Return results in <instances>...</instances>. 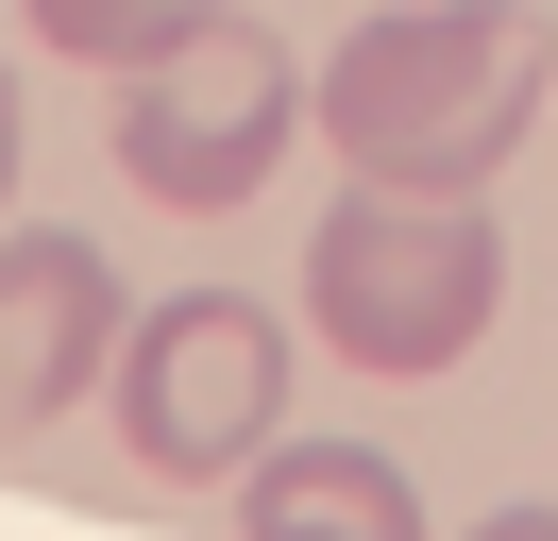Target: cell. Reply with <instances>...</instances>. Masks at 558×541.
<instances>
[{"mask_svg":"<svg viewBox=\"0 0 558 541\" xmlns=\"http://www.w3.org/2000/svg\"><path fill=\"white\" fill-rule=\"evenodd\" d=\"M542 68L524 0H373L322 51V153L355 187H490L542 119Z\"/></svg>","mask_w":558,"mask_h":541,"instance_id":"6da1fadb","label":"cell"},{"mask_svg":"<svg viewBox=\"0 0 558 541\" xmlns=\"http://www.w3.org/2000/svg\"><path fill=\"white\" fill-rule=\"evenodd\" d=\"M508 304V237L474 187H355L305 237V322L355 372H457Z\"/></svg>","mask_w":558,"mask_h":541,"instance_id":"7a4b0ae2","label":"cell"},{"mask_svg":"<svg viewBox=\"0 0 558 541\" xmlns=\"http://www.w3.org/2000/svg\"><path fill=\"white\" fill-rule=\"evenodd\" d=\"M288 135H305V68H288V34H254L238 0H220V17H186L170 51L119 68V169H136L153 203H186V220L254 203Z\"/></svg>","mask_w":558,"mask_h":541,"instance_id":"3957f363","label":"cell"},{"mask_svg":"<svg viewBox=\"0 0 558 541\" xmlns=\"http://www.w3.org/2000/svg\"><path fill=\"white\" fill-rule=\"evenodd\" d=\"M119 389V440H136V473H170V491H220V473L254 457V440L288 423V322L238 288H170L153 322H119L102 356Z\"/></svg>","mask_w":558,"mask_h":541,"instance_id":"277c9868","label":"cell"},{"mask_svg":"<svg viewBox=\"0 0 558 541\" xmlns=\"http://www.w3.org/2000/svg\"><path fill=\"white\" fill-rule=\"evenodd\" d=\"M102 356H119V270H102V237H0V440L17 423H51V406H85L102 389Z\"/></svg>","mask_w":558,"mask_h":541,"instance_id":"5b68a950","label":"cell"},{"mask_svg":"<svg viewBox=\"0 0 558 541\" xmlns=\"http://www.w3.org/2000/svg\"><path fill=\"white\" fill-rule=\"evenodd\" d=\"M238 541H423V491L373 440H254L238 457Z\"/></svg>","mask_w":558,"mask_h":541,"instance_id":"8992f818","label":"cell"},{"mask_svg":"<svg viewBox=\"0 0 558 541\" xmlns=\"http://www.w3.org/2000/svg\"><path fill=\"white\" fill-rule=\"evenodd\" d=\"M17 17H35L51 51H85V68H136V51H170L186 17H220V0H17Z\"/></svg>","mask_w":558,"mask_h":541,"instance_id":"52a82bcc","label":"cell"},{"mask_svg":"<svg viewBox=\"0 0 558 541\" xmlns=\"http://www.w3.org/2000/svg\"><path fill=\"white\" fill-rule=\"evenodd\" d=\"M474 541H558V507H490V525Z\"/></svg>","mask_w":558,"mask_h":541,"instance_id":"ba28073f","label":"cell"},{"mask_svg":"<svg viewBox=\"0 0 558 541\" xmlns=\"http://www.w3.org/2000/svg\"><path fill=\"white\" fill-rule=\"evenodd\" d=\"M0 187H17V68H0Z\"/></svg>","mask_w":558,"mask_h":541,"instance_id":"9c48e42d","label":"cell"}]
</instances>
